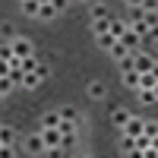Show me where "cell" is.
<instances>
[{"label": "cell", "mask_w": 158, "mask_h": 158, "mask_svg": "<svg viewBox=\"0 0 158 158\" xmlns=\"http://www.w3.org/2000/svg\"><path fill=\"white\" fill-rule=\"evenodd\" d=\"M10 51H13V57L25 60V57H32V41H29V38H13V41H10Z\"/></svg>", "instance_id": "1"}, {"label": "cell", "mask_w": 158, "mask_h": 158, "mask_svg": "<svg viewBox=\"0 0 158 158\" xmlns=\"http://www.w3.org/2000/svg\"><path fill=\"white\" fill-rule=\"evenodd\" d=\"M142 133H146V120H142V117H133V114H130V120H127V127H123V136L136 139V136H142Z\"/></svg>", "instance_id": "2"}, {"label": "cell", "mask_w": 158, "mask_h": 158, "mask_svg": "<svg viewBox=\"0 0 158 158\" xmlns=\"http://www.w3.org/2000/svg\"><path fill=\"white\" fill-rule=\"evenodd\" d=\"M22 149L29 152V155H44V142H41V133H32V136H25V142H22Z\"/></svg>", "instance_id": "3"}, {"label": "cell", "mask_w": 158, "mask_h": 158, "mask_svg": "<svg viewBox=\"0 0 158 158\" xmlns=\"http://www.w3.org/2000/svg\"><path fill=\"white\" fill-rule=\"evenodd\" d=\"M133 67H136V73H149V70L155 67V57H152V54H142V51H136V54H133Z\"/></svg>", "instance_id": "4"}, {"label": "cell", "mask_w": 158, "mask_h": 158, "mask_svg": "<svg viewBox=\"0 0 158 158\" xmlns=\"http://www.w3.org/2000/svg\"><path fill=\"white\" fill-rule=\"evenodd\" d=\"M41 142H44V149H60L63 133L60 130H41Z\"/></svg>", "instance_id": "5"}, {"label": "cell", "mask_w": 158, "mask_h": 158, "mask_svg": "<svg viewBox=\"0 0 158 158\" xmlns=\"http://www.w3.org/2000/svg\"><path fill=\"white\" fill-rule=\"evenodd\" d=\"M120 44H123L127 51H133V54H136V51H139V44H142V38H139L136 32H130V25H127V35L120 38Z\"/></svg>", "instance_id": "6"}, {"label": "cell", "mask_w": 158, "mask_h": 158, "mask_svg": "<svg viewBox=\"0 0 158 158\" xmlns=\"http://www.w3.org/2000/svg\"><path fill=\"white\" fill-rule=\"evenodd\" d=\"M127 120H130V111H127V108H114V111H111V123H114L117 130H123Z\"/></svg>", "instance_id": "7"}, {"label": "cell", "mask_w": 158, "mask_h": 158, "mask_svg": "<svg viewBox=\"0 0 158 158\" xmlns=\"http://www.w3.org/2000/svg\"><path fill=\"white\" fill-rule=\"evenodd\" d=\"M41 130H60V114H57V111H44Z\"/></svg>", "instance_id": "8"}, {"label": "cell", "mask_w": 158, "mask_h": 158, "mask_svg": "<svg viewBox=\"0 0 158 158\" xmlns=\"http://www.w3.org/2000/svg\"><path fill=\"white\" fill-rule=\"evenodd\" d=\"M95 44H98L101 51H111V48L117 44V38H114L111 32H104V35H95Z\"/></svg>", "instance_id": "9"}, {"label": "cell", "mask_w": 158, "mask_h": 158, "mask_svg": "<svg viewBox=\"0 0 158 158\" xmlns=\"http://www.w3.org/2000/svg\"><path fill=\"white\" fill-rule=\"evenodd\" d=\"M0 146H16V130L13 127H0Z\"/></svg>", "instance_id": "10"}, {"label": "cell", "mask_w": 158, "mask_h": 158, "mask_svg": "<svg viewBox=\"0 0 158 158\" xmlns=\"http://www.w3.org/2000/svg\"><path fill=\"white\" fill-rule=\"evenodd\" d=\"M89 16H92V22H98V19H111V13H108V6H101V3H92Z\"/></svg>", "instance_id": "11"}, {"label": "cell", "mask_w": 158, "mask_h": 158, "mask_svg": "<svg viewBox=\"0 0 158 158\" xmlns=\"http://www.w3.org/2000/svg\"><path fill=\"white\" fill-rule=\"evenodd\" d=\"M108 32L117 38V41H120V38L127 35V22H123V19H111V29H108Z\"/></svg>", "instance_id": "12"}, {"label": "cell", "mask_w": 158, "mask_h": 158, "mask_svg": "<svg viewBox=\"0 0 158 158\" xmlns=\"http://www.w3.org/2000/svg\"><path fill=\"white\" fill-rule=\"evenodd\" d=\"M104 95H108L104 82H89V98H104Z\"/></svg>", "instance_id": "13"}, {"label": "cell", "mask_w": 158, "mask_h": 158, "mask_svg": "<svg viewBox=\"0 0 158 158\" xmlns=\"http://www.w3.org/2000/svg\"><path fill=\"white\" fill-rule=\"evenodd\" d=\"M139 76H142V73H136V70L123 73V85H127V89H136V92H139Z\"/></svg>", "instance_id": "14"}, {"label": "cell", "mask_w": 158, "mask_h": 158, "mask_svg": "<svg viewBox=\"0 0 158 158\" xmlns=\"http://www.w3.org/2000/svg\"><path fill=\"white\" fill-rule=\"evenodd\" d=\"M60 120H67V123H79V111L76 108H60Z\"/></svg>", "instance_id": "15"}, {"label": "cell", "mask_w": 158, "mask_h": 158, "mask_svg": "<svg viewBox=\"0 0 158 158\" xmlns=\"http://www.w3.org/2000/svg\"><path fill=\"white\" fill-rule=\"evenodd\" d=\"M41 82H44V79L38 76V73H25V79H22V89H38Z\"/></svg>", "instance_id": "16"}, {"label": "cell", "mask_w": 158, "mask_h": 158, "mask_svg": "<svg viewBox=\"0 0 158 158\" xmlns=\"http://www.w3.org/2000/svg\"><path fill=\"white\" fill-rule=\"evenodd\" d=\"M19 67H22V73H35V70H38V67H41V60H38V57H35V54H32V57H25V60H22V63H19Z\"/></svg>", "instance_id": "17"}, {"label": "cell", "mask_w": 158, "mask_h": 158, "mask_svg": "<svg viewBox=\"0 0 158 158\" xmlns=\"http://www.w3.org/2000/svg\"><path fill=\"white\" fill-rule=\"evenodd\" d=\"M111 19H114V16H111ZM111 19H98V22H92V32H95V35H104V32L111 29Z\"/></svg>", "instance_id": "18"}, {"label": "cell", "mask_w": 158, "mask_h": 158, "mask_svg": "<svg viewBox=\"0 0 158 158\" xmlns=\"http://www.w3.org/2000/svg\"><path fill=\"white\" fill-rule=\"evenodd\" d=\"M155 85H158V79H155L152 73H142V76H139V89H155Z\"/></svg>", "instance_id": "19"}, {"label": "cell", "mask_w": 158, "mask_h": 158, "mask_svg": "<svg viewBox=\"0 0 158 158\" xmlns=\"http://www.w3.org/2000/svg\"><path fill=\"white\" fill-rule=\"evenodd\" d=\"M22 10H25V16H38L41 3H38V0H25V3H22Z\"/></svg>", "instance_id": "20"}, {"label": "cell", "mask_w": 158, "mask_h": 158, "mask_svg": "<svg viewBox=\"0 0 158 158\" xmlns=\"http://www.w3.org/2000/svg\"><path fill=\"white\" fill-rule=\"evenodd\" d=\"M108 54H111V57H117V60H123V57H127V54H133V51H127V48H123V44H120V41H117V44H114V48H111V51H108Z\"/></svg>", "instance_id": "21"}, {"label": "cell", "mask_w": 158, "mask_h": 158, "mask_svg": "<svg viewBox=\"0 0 158 158\" xmlns=\"http://www.w3.org/2000/svg\"><path fill=\"white\" fill-rule=\"evenodd\" d=\"M142 19H146L149 29H152V25H158V10H142Z\"/></svg>", "instance_id": "22"}, {"label": "cell", "mask_w": 158, "mask_h": 158, "mask_svg": "<svg viewBox=\"0 0 158 158\" xmlns=\"http://www.w3.org/2000/svg\"><path fill=\"white\" fill-rule=\"evenodd\" d=\"M54 16H57V10L51 6V3H44L41 10H38V19H54Z\"/></svg>", "instance_id": "23"}, {"label": "cell", "mask_w": 158, "mask_h": 158, "mask_svg": "<svg viewBox=\"0 0 158 158\" xmlns=\"http://www.w3.org/2000/svg\"><path fill=\"white\" fill-rule=\"evenodd\" d=\"M0 35L13 41V38H16V29H13V22H0Z\"/></svg>", "instance_id": "24"}, {"label": "cell", "mask_w": 158, "mask_h": 158, "mask_svg": "<svg viewBox=\"0 0 158 158\" xmlns=\"http://www.w3.org/2000/svg\"><path fill=\"white\" fill-rule=\"evenodd\" d=\"M136 149H139V152L152 149V136H146V133H142V136H136Z\"/></svg>", "instance_id": "25"}, {"label": "cell", "mask_w": 158, "mask_h": 158, "mask_svg": "<svg viewBox=\"0 0 158 158\" xmlns=\"http://www.w3.org/2000/svg\"><path fill=\"white\" fill-rule=\"evenodd\" d=\"M136 149V139H130V136H120V152L127 155V152H133Z\"/></svg>", "instance_id": "26"}, {"label": "cell", "mask_w": 158, "mask_h": 158, "mask_svg": "<svg viewBox=\"0 0 158 158\" xmlns=\"http://www.w3.org/2000/svg\"><path fill=\"white\" fill-rule=\"evenodd\" d=\"M117 63H120V73H130V70H136V67H133V54H127L123 60H117Z\"/></svg>", "instance_id": "27"}, {"label": "cell", "mask_w": 158, "mask_h": 158, "mask_svg": "<svg viewBox=\"0 0 158 158\" xmlns=\"http://www.w3.org/2000/svg\"><path fill=\"white\" fill-rule=\"evenodd\" d=\"M139 101H142V104H155V95H152V89H139Z\"/></svg>", "instance_id": "28"}, {"label": "cell", "mask_w": 158, "mask_h": 158, "mask_svg": "<svg viewBox=\"0 0 158 158\" xmlns=\"http://www.w3.org/2000/svg\"><path fill=\"white\" fill-rule=\"evenodd\" d=\"M146 136H158V120H146Z\"/></svg>", "instance_id": "29"}, {"label": "cell", "mask_w": 158, "mask_h": 158, "mask_svg": "<svg viewBox=\"0 0 158 158\" xmlns=\"http://www.w3.org/2000/svg\"><path fill=\"white\" fill-rule=\"evenodd\" d=\"M13 89H16V85H13V82H10V76H6V79H0V95H10V92H13Z\"/></svg>", "instance_id": "30"}, {"label": "cell", "mask_w": 158, "mask_h": 158, "mask_svg": "<svg viewBox=\"0 0 158 158\" xmlns=\"http://www.w3.org/2000/svg\"><path fill=\"white\" fill-rule=\"evenodd\" d=\"M44 158H63V149H44Z\"/></svg>", "instance_id": "31"}, {"label": "cell", "mask_w": 158, "mask_h": 158, "mask_svg": "<svg viewBox=\"0 0 158 158\" xmlns=\"http://www.w3.org/2000/svg\"><path fill=\"white\" fill-rule=\"evenodd\" d=\"M67 3H70V0H51V6H54L57 13H63V10H67Z\"/></svg>", "instance_id": "32"}, {"label": "cell", "mask_w": 158, "mask_h": 158, "mask_svg": "<svg viewBox=\"0 0 158 158\" xmlns=\"http://www.w3.org/2000/svg\"><path fill=\"white\" fill-rule=\"evenodd\" d=\"M6 76H10V63L0 60V79H6Z\"/></svg>", "instance_id": "33"}, {"label": "cell", "mask_w": 158, "mask_h": 158, "mask_svg": "<svg viewBox=\"0 0 158 158\" xmlns=\"http://www.w3.org/2000/svg\"><path fill=\"white\" fill-rule=\"evenodd\" d=\"M0 158H13V146H0Z\"/></svg>", "instance_id": "34"}, {"label": "cell", "mask_w": 158, "mask_h": 158, "mask_svg": "<svg viewBox=\"0 0 158 158\" xmlns=\"http://www.w3.org/2000/svg\"><path fill=\"white\" fill-rule=\"evenodd\" d=\"M35 73H38V76H41V79H48V76H51V70H48V67H44V63H41V67H38V70H35Z\"/></svg>", "instance_id": "35"}, {"label": "cell", "mask_w": 158, "mask_h": 158, "mask_svg": "<svg viewBox=\"0 0 158 158\" xmlns=\"http://www.w3.org/2000/svg\"><path fill=\"white\" fill-rule=\"evenodd\" d=\"M127 3L133 6V10H142V3H146V0H127Z\"/></svg>", "instance_id": "36"}, {"label": "cell", "mask_w": 158, "mask_h": 158, "mask_svg": "<svg viewBox=\"0 0 158 158\" xmlns=\"http://www.w3.org/2000/svg\"><path fill=\"white\" fill-rule=\"evenodd\" d=\"M127 158H142V152H139V149H133V152H127Z\"/></svg>", "instance_id": "37"}, {"label": "cell", "mask_w": 158, "mask_h": 158, "mask_svg": "<svg viewBox=\"0 0 158 158\" xmlns=\"http://www.w3.org/2000/svg\"><path fill=\"white\" fill-rule=\"evenodd\" d=\"M149 38H155V41H158V25H152V32H149Z\"/></svg>", "instance_id": "38"}, {"label": "cell", "mask_w": 158, "mask_h": 158, "mask_svg": "<svg viewBox=\"0 0 158 158\" xmlns=\"http://www.w3.org/2000/svg\"><path fill=\"white\" fill-rule=\"evenodd\" d=\"M149 73H152V76H155V79H158V60H155V67H152V70H149Z\"/></svg>", "instance_id": "39"}, {"label": "cell", "mask_w": 158, "mask_h": 158, "mask_svg": "<svg viewBox=\"0 0 158 158\" xmlns=\"http://www.w3.org/2000/svg\"><path fill=\"white\" fill-rule=\"evenodd\" d=\"M152 95H155V101H158V85H155V89H152Z\"/></svg>", "instance_id": "40"}, {"label": "cell", "mask_w": 158, "mask_h": 158, "mask_svg": "<svg viewBox=\"0 0 158 158\" xmlns=\"http://www.w3.org/2000/svg\"><path fill=\"white\" fill-rule=\"evenodd\" d=\"M38 3H41V6H44V3H51V0H38Z\"/></svg>", "instance_id": "41"}, {"label": "cell", "mask_w": 158, "mask_h": 158, "mask_svg": "<svg viewBox=\"0 0 158 158\" xmlns=\"http://www.w3.org/2000/svg\"><path fill=\"white\" fill-rule=\"evenodd\" d=\"M19 3H25V0H19Z\"/></svg>", "instance_id": "42"}, {"label": "cell", "mask_w": 158, "mask_h": 158, "mask_svg": "<svg viewBox=\"0 0 158 158\" xmlns=\"http://www.w3.org/2000/svg\"><path fill=\"white\" fill-rule=\"evenodd\" d=\"M0 98H3V95H0Z\"/></svg>", "instance_id": "43"}]
</instances>
